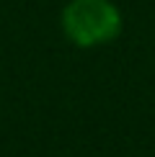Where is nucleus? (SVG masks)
Returning a JSON list of instances; mask_svg holds the SVG:
<instances>
[{
    "instance_id": "1",
    "label": "nucleus",
    "mask_w": 155,
    "mask_h": 157,
    "mask_svg": "<svg viewBox=\"0 0 155 157\" xmlns=\"http://www.w3.org/2000/svg\"><path fill=\"white\" fill-rule=\"evenodd\" d=\"M121 10L111 0H70L62 8V31L75 47L90 49L121 34Z\"/></svg>"
}]
</instances>
